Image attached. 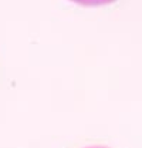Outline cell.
I'll return each mask as SVG.
<instances>
[{
  "label": "cell",
  "mask_w": 142,
  "mask_h": 148,
  "mask_svg": "<svg viewBox=\"0 0 142 148\" xmlns=\"http://www.w3.org/2000/svg\"><path fill=\"white\" fill-rule=\"evenodd\" d=\"M89 148H106V147H89Z\"/></svg>",
  "instance_id": "cell-2"
},
{
  "label": "cell",
  "mask_w": 142,
  "mask_h": 148,
  "mask_svg": "<svg viewBox=\"0 0 142 148\" xmlns=\"http://www.w3.org/2000/svg\"><path fill=\"white\" fill-rule=\"evenodd\" d=\"M71 1L81 6H104V4L114 3L115 0H71Z\"/></svg>",
  "instance_id": "cell-1"
}]
</instances>
